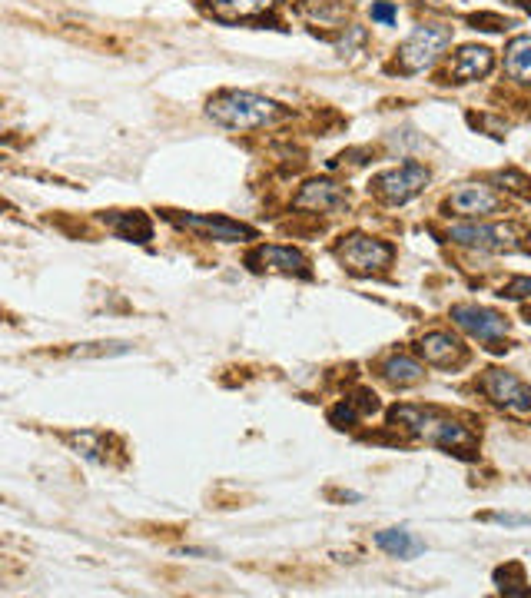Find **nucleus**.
<instances>
[{
  "label": "nucleus",
  "instance_id": "f257e3e1",
  "mask_svg": "<svg viewBox=\"0 0 531 598\" xmlns=\"http://www.w3.org/2000/svg\"><path fill=\"white\" fill-rule=\"evenodd\" d=\"M210 117L229 130H259L279 117V103L249 90H223L210 100Z\"/></svg>",
  "mask_w": 531,
  "mask_h": 598
},
{
  "label": "nucleus",
  "instance_id": "f03ea898",
  "mask_svg": "<svg viewBox=\"0 0 531 598\" xmlns=\"http://www.w3.org/2000/svg\"><path fill=\"white\" fill-rule=\"evenodd\" d=\"M392 422H399L432 446H445V449H468L475 442V436L468 432L462 422H455L449 416H442L439 409H422V406H395L389 412Z\"/></svg>",
  "mask_w": 531,
  "mask_h": 598
},
{
  "label": "nucleus",
  "instance_id": "7ed1b4c3",
  "mask_svg": "<svg viewBox=\"0 0 531 598\" xmlns=\"http://www.w3.org/2000/svg\"><path fill=\"white\" fill-rule=\"evenodd\" d=\"M449 44H452V30L449 27H439V24L419 27L399 47V67L405 70V74H419V70H429L435 60L445 54V47H449Z\"/></svg>",
  "mask_w": 531,
  "mask_h": 598
},
{
  "label": "nucleus",
  "instance_id": "20e7f679",
  "mask_svg": "<svg viewBox=\"0 0 531 598\" xmlns=\"http://www.w3.org/2000/svg\"><path fill=\"white\" fill-rule=\"evenodd\" d=\"M336 256L349 273L369 276V273L382 270V266H389L392 246L382 243V240H372V236H366V233H349L346 240L336 246Z\"/></svg>",
  "mask_w": 531,
  "mask_h": 598
},
{
  "label": "nucleus",
  "instance_id": "39448f33",
  "mask_svg": "<svg viewBox=\"0 0 531 598\" xmlns=\"http://www.w3.org/2000/svg\"><path fill=\"white\" fill-rule=\"evenodd\" d=\"M482 393L495 402L498 409H505L515 419H531V386L522 383L518 376L505 373V369H488L482 376Z\"/></svg>",
  "mask_w": 531,
  "mask_h": 598
},
{
  "label": "nucleus",
  "instance_id": "423d86ee",
  "mask_svg": "<svg viewBox=\"0 0 531 598\" xmlns=\"http://www.w3.org/2000/svg\"><path fill=\"white\" fill-rule=\"evenodd\" d=\"M372 187H376V193L385 203L402 206L429 187V170L419 167V163H402V167H395L389 173H379V177L372 180Z\"/></svg>",
  "mask_w": 531,
  "mask_h": 598
},
{
  "label": "nucleus",
  "instance_id": "0eeeda50",
  "mask_svg": "<svg viewBox=\"0 0 531 598\" xmlns=\"http://www.w3.org/2000/svg\"><path fill=\"white\" fill-rule=\"evenodd\" d=\"M449 240L458 246H472L482 253H508L515 250V230L502 223H458L449 230Z\"/></svg>",
  "mask_w": 531,
  "mask_h": 598
},
{
  "label": "nucleus",
  "instance_id": "6e6552de",
  "mask_svg": "<svg viewBox=\"0 0 531 598\" xmlns=\"http://www.w3.org/2000/svg\"><path fill=\"white\" fill-rule=\"evenodd\" d=\"M166 220L183 226V230H193L203 240H220V243H236V240H253V230L243 223L223 220V216H196V213H176L166 210Z\"/></svg>",
  "mask_w": 531,
  "mask_h": 598
},
{
  "label": "nucleus",
  "instance_id": "1a4fd4ad",
  "mask_svg": "<svg viewBox=\"0 0 531 598\" xmlns=\"http://www.w3.org/2000/svg\"><path fill=\"white\" fill-rule=\"evenodd\" d=\"M246 266L253 273H279V276H303L309 280V260L293 246H256L253 253L246 256Z\"/></svg>",
  "mask_w": 531,
  "mask_h": 598
},
{
  "label": "nucleus",
  "instance_id": "9d476101",
  "mask_svg": "<svg viewBox=\"0 0 531 598\" xmlns=\"http://www.w3.org/2000/svg\"><path fill=\"white\" fill-rule=\"evenodd\" d=\"M452 319L458 329H465L468 336L482 339V343H498V339L508 336V319L498 316L495 309L462 303V306H452Z\"/></svg>",
  "mask_w": 531,
  "mask_h": 598
},
{
  "label": "nucleus",
  "instance_id": "9b49d317",
  "mask_svg": "<svg viewBox=\"0 0 531 598\" xmlns=\"http://www.w3.org/2000/svg\"><path fill=\"white\" fill-rule=\"evenodd\" d=\"M296 210H309V213H336L349 203L346 190L332 180H309L303 190L296 193Z\"/></svg>",
  "mask_w": 531,
  "mask_h": 598
},
{
  "label": "nucleus",
  "instance_id": "f8f14e48",
  "mask_svg": "<svg viewBox=\"0 0 531 598\" xmlns=\"http://www.w3.org/2000/svg\"><path fill=\"white\" fill-rule=\"evenodd\" d=\"M449 210L458 216H488L502 210V197L492 187H482V183H465L449 197Z\"/></svg>",
  "mask_w": 531,
  "mask_h": 598
},
{
  "label": "nucleus",
  "instance_id": "ddd939ff",
  "mask_svg": "<svg viewBox=\"0 0 531 598\" xmlns=\"http://www.w3.org/2000/svg\"><path fill=\"white\" fill-rule=\"evenodd\" d=\"M488 70H492V50L468 44L458 50L455 60L449 64V80H455V84H472V80L485 77Z\"/></svg>",
  "mask_w": 531,
  "mask_h": 598
},
{
  "label": "nucleus",
  "instance_id": "4468645a",
  "mask_svg": "<svg viewBox=\"0 0 531 598\" xmlns=\"http://www.w3.org/2000/svg\"><path fill=\"white\" fill-rule=\"evenodd\" d=\"M419 356L432 366H452L462 363V343L452 333H429L419 339Z\"/></svg>",
  "mask_w": 531,
  "mask_h": 598
},
{
  "label": "nucleus",
  "instance_id": "2eb2a0df",
  "mask_svg": "<svg viewBox=\"0 0 531 598\" xmlns=\"http://www.w3.org/2000/svg\"><path fill=\"white\" fill-rule=\"evenodd\" d=\"M505 70L518 84H531V34L515 37L505 50Z\"/></svg>",
  "mask_w": 531,
  "mask_h": 598
},
{
  "label": "nucleus",
  "instance_id": "dca6fc26",
  "mask_svg": "<svg viewBox=\"0 0 531 598\" xmlns=\"http://www.w3.org/2000/svg\"><path fill=\"white\" fill-rule=\"evenodd\" d=\"M376 545L382 552H389V555H395V559H415L425 545H422V539H415L412 532H405V529H385V532H379L376 535Z\"/></svg>",
  "mask_w": 531,
  "mask_h": 598
},
{
  "label": "nucleus",
  "instance_id": "f3484780",
  "mask_svg": "<svg viewBox=\"0 0 531 598\" xmlns=\"http://www.w3.org/2000/svg\"><path fill=\"white\" fill-rule=\"evenodd\" d=\"M276 0H210L213 17L220 20H246V17H259L273 7Z\"/></svg>",
  "mask_w": 531,
  "mask_h": 598
},
{
  "label": "nucleus",
  "instance_id": "a211bd4d",
  "mask_svg": "<svg viewBox=\"0 0 531 598\" xmlns=\"http://www.w3.org/2000/svg\"><path fill=\"white\" fill-rule=\"evenodd\" d=\"M103 223L110 226V230H117L123 240H137V243H147L150 240V220L143 213H107L103 216Z\"/></svg>",
  "mask_w": 531,
  "mask_h": 598
},
{
  "label": "nucleus",
  "instance_id": "6ab92c4d",
  "mask_svg": "<svg viewBox=\"0 0 531 598\" xmlns=\"http://www.w3.org/2000/svg\"><path fill=\"white\" fill-rule=\"evenodd\" d=\"M382 376L389 379L392 386H415V383H422L425 369L409 356H389L382 363Z\"/></svg>",
  "mask_w": 531,
  "mask_h": 598
},
{
  "label": "nucleus",
  "instance_id": "aec40b11",
  "mask_svg": "<svg viewBox=\"0 0 531 598\" xmlns=\"http://www.w3.org/2000/svg\"><path fill=\"white\" fill-rule=\"evenodd\" d=\"M67 442L74 446L80 456H87L90 462H107V456H103V436L100 432H74V436H67Z\"/></svg>",
  "mask_w": 531,
  "mask_h": 598
},
{
  "label": "nucleus",
  "instance_id": "412c9836",
  "mask_svg": "<svg viewBox=\"0 0 531 598\" xmlns=\"http://www.w3.org/2000/svg\"><path fill=\"white\" fill-rule=\"evenodd\" d=\"M130 353V343H83L74 349V356L90 359V356H123Z\"/></svg>",
  "mask_w": 531,
  "mask_h": 598
},
{
  "label": "nucleus",
  "instance_id": "4be33fe9",
  "mask_svg": "<svg viewBox=\"0 0 531 598\" xmlns=\"http://www.w3.org/2000/svg\"><path fill=\"white\" fill-rule=\"evenodd\" d=\"M356 406H352V402H339L336 409L329 412V419H332V426H339V429H346V426H352V422H356Z\"/></svg>",
  "mask_w": 531,
  "mask_h": 598
},
{
  "label": "nucleus",
  "instance_id": "5701e85b",
  "mask_svg": "<svg viewBox=\"0 0 531 598\" xmlns=\"http://www.w3.org/2000/svg\"><path fill=\"white\" fill-rule=\"evenodd\" d=\"M303 14L329 20V17H346V10H342L339 4H309V7H303Z\"/></svg>",
  "mask_w": 531,
  "mask_h": 598
},
{
  "label": "nucleus",
  "instance_id": "b1692460",
  "mask_svg": "<svg viewBox=\"0 0 531 598\" xmlns=\"http://www.w3.org/2000/svg\"><path fill=\"white\" fill-rule=\"evenodd\" d=\"M502 296H512V299H525L531 296V276H518V280H512L505 286V293Z\"/></svg>",
  "mask_w": 531,
  "mask_h": 598
},
{
  "label": "nucleus",
  "instance_id": "393cba45",
  "mask_svg": "<svg viewBox=\"0 0 531 598\" xmlns=\"http://www.w3.org/2000/svg\"><path fill=\"white\" fill-rule=\"evenodd\" d=\"M372 20H379V24H395V7L389 4V0L372 4Z\"/></svg>",
  "mask_w": 531,
  "mask_h": 598
},
{
  "label": "nucleus",
  "instance_id": "a878e982",
  "mask_svg": "<svg viewBox=\"0 0 531 598\" xmlns=\"http://www.w3.org/2000/svg\"><path fill=\"white\" fill-rule=\"evenodd\" d=\"M518 7H522V10H528V14H531V0H518Z\"/></svg>",
  "mask_w": 531,
  "mask_h": 598
}]
</instances>
